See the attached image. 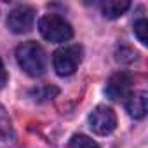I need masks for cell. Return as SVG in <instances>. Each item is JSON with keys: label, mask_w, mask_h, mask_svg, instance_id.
Masks as SVG:
<instances>
[{"label": "cell", "mask_w": 148, "mask_h": 148, "mask_svg": "<svg viewBox=\"0 0 148 148\" xmlns=\"http://www.w3.org/2000/svg\"><path fill=\"white\" fill-rule=\"evenodd\" d=\"M16 61L30 77H42L47 68V56L37 42H25L16 49Z\"/></svg>", "instance_id": "obj_1"}, {"label": "cell", "mask_w": 148, "mask_h": 148, "mask_svg": "<svg viewBox=\"0 0 148 148\" xmlns=\"http://www.w3.org/2000/svg\"><path fill=\"white\" fill-rule=\"evenodd\" d=\"M38 30H40V35L49 40V42H66L73 37V28L71 25L61 18L59 14H45L40 18L38 21Z\"/></svg>", "instance_id": "obj_2"}, {"label": "cell", "mask_w": 148, "mask_h": 148, "mask_svg": "<svg viewBox=\"0 0 148 148\" xmlns=\"http://www.w3.org/2000/svg\"><path fill=\"white\" fill-rule=\"evenodd\" d=\"M82 61V47L80 45H64L58 49L52 56V66L59 77L73 75Z\"/></svg>", "instance_id": "obj_3"}, {"label": "cell", "mask_w": 148, "mask_h": 148, "mask_svg": "<svg viewBox=\"0 0 148 148\" xmlns=\"http://www.w3.org/2000/svg\"><path fill=\"white\" fill-rule=\"evenodd\" d=\"M89 125H91V129L96 134L106 136V134H110V132L115 131V127H117V115H115V112L110 106L99 105V106H96L91 112V115H89Z\"/></svg>", "instance_id": "obj_4"}, {"label": "cell", "mask_w": 148, "mask_h": 148, "mask_svg": "<svg viewBox=\"0 0 148 148\" xmlns=\"http://www.w3.org/2000/svg\"><path fill=\"white\" fill-rule=\"evenodd\" d=\"M35 21V9L28 5H19L7 14V26L12 33H28Z\"/></svg>", "instance_id": "obj_5"}, {"label": "cell", "mask_w": 148, "mask_h": 148, "mask_svg": "<svg viewBox=\"0 0 148 148\" xmlns=\"http://www.w3.org/2000/svg\"><path fill=\"white\" fill-rule=\"evenodd\" d=\"M131 87H132V77L129 71H119L115 75L110 77L108 84H106V96L113 101L124 99L131 94Z\"/></svg>", "instance_id": "obj_6"}, {"label": "cell", "mask_w": 148, "mask_h": 148, "mask_svg": "<svg viewBox=\"0 0 148 148\" xmlns=\"http://www.w3.org/2000/svg\"><path fill=\"white\" fill-rule=\"evenodd\" d=\"M125 108L129 112L131 117L134 119H143L146 115V110H148V98H146V92H131L127 96V101H125Z\"/></svg>", "instance_id": "obj_7"}, {"label": "cell", "mask_w": 148, "mask_h": 148, "mask_svg": "<svg viewBox=\"0 0 148 148\" xmlns=\"http://www.w3.org/2000/svg\"><path fill=\"white\" fill-rule=\"evenodd\" d=\"M129 7H131V2H127V0H106V2L101 4V11L105 18H110V19L120 18Z\"/></svg>", "instance_id": "obj_8"}, {"label": "cell", "mask_w": 148, "mask_h": 148, "mask_svg": "<svg viewBox=\"0 0 148 148\" xmlns=\"http://www.w3.org/2000/svg\"><path fill=\"white\" fill-rule=\"evenodd\" d=\"M66 148H99L98 143L94 139H91L89 136L84 134H75L66 145Z\"/></svg>", "instance_id": "obj_9"}, {"label": "cell", "mask_w": 148, "mask_h": 148, "mask_svg": "<svg viewBox=\"0 0 148 148\" xmlns=\"http://www.w3.org/2000/svg\"><path fill=\"white\" fill-rule=\"evenodd\" d=\"M148 23H146V19L145 18H141V19H138L136 23H134V35L138 37V40L143 44V45H146L148 44Z\"/></svg>", "instance_id": "obj_10"}, {"label": "cell", "mask_w": 148, "mask_h": 148, "mask_svg": "<svg viewBox=\"0 0 148 148\" xmlns=\"http://www.w3.org/2000/svg\"><path fill=\"white\" fill-rule=\"evenodd\" d=\"M58 94V89L56 87H45V89H38V91H35V96H40V98H44V99H52V96H56Z\"/></svg>", "instance_id": "obj_11"}, {"label": "cell", "mask_w": 148, "mask_h": 148, "mask_svg": "<svg viewBox=\"0 0 148 148\" xmlns=\"http://www.w3.org/2000/svg\"><path fill=\"white\" fill-rule=\"evenodd\" d=\"M5 84H7V71H5V66H4L2 59H0V89H2Z\"/></svg>", "instance_id": "obj_12"}]
</instances>
